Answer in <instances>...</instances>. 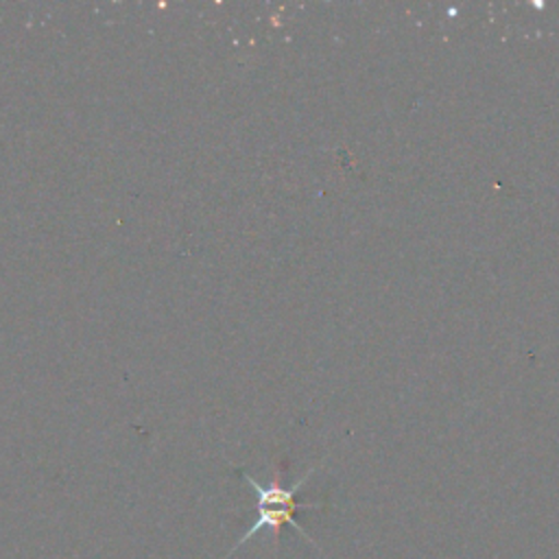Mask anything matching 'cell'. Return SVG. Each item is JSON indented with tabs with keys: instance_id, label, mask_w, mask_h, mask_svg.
Returning a JSON list of instances; mask_svg holds the SVG:
<instances>
[{
	"instance_id": "6da1fadb",
	"label": "cell",
	"mask_w": 559,
	"mask_h": 559,
	"mask_svg": "<svg viewBox=\"0 0 559 559\" xmlns=\"http://www.w3.org/2000/svg\"><path fill=\"white\" fill-rule=\"evenodd\" d=\"M319 465L310 467L301 478H297L293 485H284L282 478H280V472L273 474V478L262 485L258 483L253 476H249L247 472H242V478L245 483L251 487V491L255 493V520L253 524L247 528V533H242V537L236 539V544L231 546V550L227 552L225 559H229L242 544H247L253 535H258L260 531H271L273 533V542H275V548L280 546V531L284 526H293L310 546H314L317 550H321L317 546V542L306 533V528H301L295 520V513L299 509H323L325 502H297V493L299 489L306 485V480L317 472Z\"/></svg>"
}]
</instances>
